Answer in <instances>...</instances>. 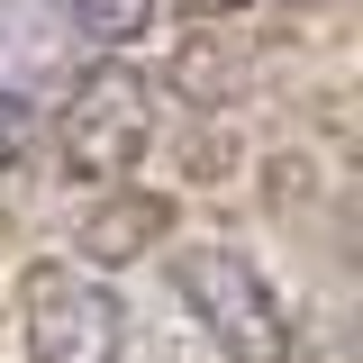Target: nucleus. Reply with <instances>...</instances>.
Segmentation results:
<instances>
[{"mask_svg": "<svg viewBox=\"0 0 363 363\" xmlns=\"http://www.w3.org/2000/svg\"><path fill=\"white\" fill-rule=\"evenodd\" d=\"M155 128H164L155 82L128 73V64H91L82 82L55 100V173L82 182V191H109V182H128L145 164Z\"/></svg>", "mask_w": 363, "mask_h": 363, "instance_id": "nucleus-1", "label": "nucleus"}, {"mask_svg": "<svg viewBox=\"0 0 363 363\" xmlns=\"http://www.w3.org/2000/svg\"><path fill=\"white\" fill-rule=\"evenodd\" d=\"M173 291L227 363H291V309L236 245H173Z\"/></svg>", "mask_w": 363, "mask_h": 363, "instance_id": "nucleus-2", "label": "nucleus"}, {"mask_svg": "<svg viewBox=\"0 0 363 363\" xmlns=\"http://www.w3.org/2000/svg\"><path fill=\"white\" fill-rule=\"evenodd\" d=\"M18 345L28 363H128V300L82 264H28Z\"/></svg>", "mask_w": 363, "mask_h": 363, "instance_id": "nucleus-3", "label": "nucleus"}, {"mask_svg": "<svg viewBox=\"0 0 363 363\" xmlns=\"http://www.w3.org/2000/svg\"><path fill=\"white\" fill-rule=\"evenodd\" d=\"M164 227H173L164 200H136V191L109 182V209H91V218H82V255H91V264H136Z\"/></svg>", "mask_w": 363, "mask_h": 363, "instance_id": "nucleus-4", "label": "nucleus"}, {"mask_svg": "<svg viewBox=\"0 0 363 363\" xmlns=\"http://www.w3.org/2000/svg\"><path fill=\"white\" fill-rule=\"evenodd\" d=\"M64 9H73V28H82L91 45H109V55L155 28V0H64Z\"/></svg>", "mask_w": 363, "mask_h": 363, "instance_id": "nucleus-5", "label": "nucleus"}, {"mask_svg": "<svg viewBox=\"0 0 363 363\" xmlns=\"http://www.w3.org/2000/svg\"><path fill=\"white\" fill-rule=\"evenodd\" d=\"M28 145H37V109H28V91H18V82H0V173H9Z\"/></svg>", "mask_w": 363, "mask_h": 363, "instance_id": "nucleus-6", "label": "nucleus"}, {"mask_svg": "<svg viewBox=\"0 0 363 363\" xmlns=\"http://www.w3.org/2000/svg\"><path fill=\"white\" fill-rule=\"evenodd\" d=\"M182 9H191V18H236L245 0H182Z\"/></svg>", "mask_w": 363, "mask_h": 363, "instance_id": "nucleus-7", "label": "nucleus"}, {"mask_svg": "<svg viewBox=\"0 0 363 363\" xmlns=\"http://www.w3.org/2000/svg\"><path fill=\"white\" fill-rule=\"evenodd\" d=\"M291 9H336V0H291Z\"/></svg>", "mask_w": 363, "mask_h": 363, "instance_id": "nucleus-8", "label": "nucleus"}]
</instances>
